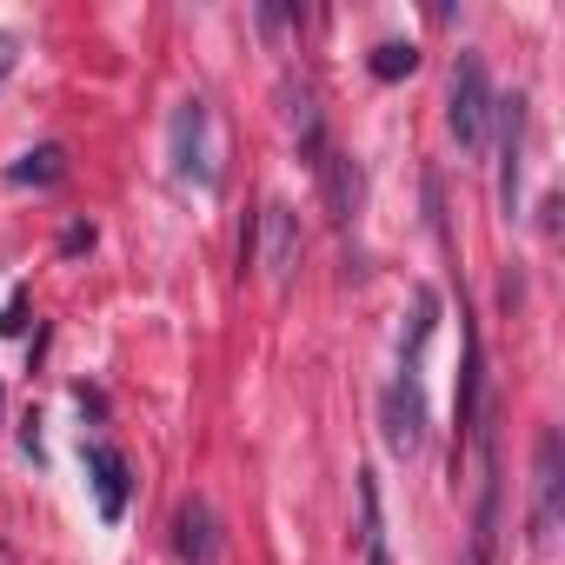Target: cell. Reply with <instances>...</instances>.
<instances>
[{
  "instance_id": "1",
  "label": "cell",
  "mask_w": 565,
  "mask_h": 565,
  "mask_svg": "<svg viewBox=\"0 0 565 565\" xmlns=\"http://www.w3.org/2000/svg\"><path fill=\"white\" fill-rule=\"evenodd\" d=\"M167 160H173V180H180V186H200V193H213V186H220L213 107H206L200 94L173 107V120H167Z\"/></svg>"
},
{
  "instance_id": "4",
  "label": "cell",
  "mask_w": 565,
  "mask_h": 565,
  "mask_svg": "<svg viewBox=\"0 0 565 565\" xmlns=\"http://www.w3.org/2000/svg\"><path fill=\"white\" fill-rule=\"evenodd\" d=\"M380 433H386V452H399V459H413L426 446V393L413 373H399L380 393Z\"/></svg>"
},
{
  "instance_id": "10",
  "label": "cell",
  "mask_w": 565,
  "mask_h": 565,
  "mask_svg": "<svg viewBox=\"0 0 565 565\" xmlns=\"http://www.w3.org/2000/svg\"><path fill=\"white\" fill-rule=\"evenodd\" d=\"M61 173H67V153L61 147H34V153H21L8 167V186H54Z\"/></svg>"
},
{
  "instance_id": "12",
  "label": "cell",
  "mask_w": 565,
  "mask_h": 565,
  "mask_svg": "<svg viewBox=\"0 0 565 565\" xmlns=\"http://www.w3.org/2000/svg\"><path fill=\"white\" fill-rule=\"evenodd\" d=\"M294 140H300V153H307V160H320V153H327V134H320V100H313L307 87L294 94Z\"/></svg>"
},
{
  "instance_id": "11",
  "label": "cell",
  "mask_w": 565,
  "mask_h": 565,
  "mask_svg": "<svg viewBox=\"0 0 565 565\" xmlns=\"http://www.w3.org/2000/svg\"><path fill=\"white\" fill-rule=\"evenodd\" d=\"M360 505H366V565H393L386 558V519H380V479L360 472Z\"/></svg>"
},
{
  "instance_id": "16",
  "label": "cell",
  "mask_w": 565,
  "mask_h": 565,
  "mask_svg": "<svg viewBox=\"0 0 565 565\" xmlns=\"http://www.w3.org/2000/svg\"><path fill=\"white\" fill-rule=\"evenodd\" d=\"M67 253H81V246H94V226H67V239H61Z\"/></svg>"
},
{
  "instance_id": "2",
  "label": "cell",
  "mask_w": 565,
  "mask_h": 565,
  "mask_svg": "<svg viewBox=\"0 0 565 565\" xmlns=\"http://www.w3.org/2000/svg\"><path fill=\"white\" fill-rule=\"evenodd\" d=\"M446 127L466 153L486 147V127H492V74L479 54H459L452 61V87H446Z\"/></svg>"
},
{
  "instance_id": "13",
  "label": "cell",
  "mask_w": 565,
  "mask_h": 565,
  "mask_svg": "<svg viewBox=\"0 0 565 565\" xmlns=\"http://www.w3.org/2000/svg\"><path fill=\"white\" fill-rule=\"evenodd\" d=\"M419 67V47L413 41H380L373 47V81H406Z\"/></svg>"
},
{
  "instance_id": "15",
  "label": "cell",
  "mask_w": 565,
  "mask_h": 565,
  "mask_svg": "<svg viewBox=\"0 0 565 565\" xmlns=\"http://www.w3.org/2000/svg\"><path fill=\"white\" fill-rule=\"evenodd\" d=\"M21 327H28V294H14L8 313H0V333H21Z\"/></svg>"
},
{
  "instance_id": "8",
  "label": "cell",
  "mask_w": 565,
  "mask_h": 565,
  "mask_svg": "<svg viewBox=\"0 0 565 565\" xmlns=\"http://www.w3.org/2000/svg\"><path fill=\"white\" fill-rule=\"evenodd\" d=\"M173 552H180V565H213L220 558V519H213L206 499H186L173 512Z\"/></svg>"
},
{
  "instance_id": "3",
  "label": "cell",
  "mask_w": 565,
  "mask_h": 565,
  "mask_svg": "<svg viewBox=\"0 0 565 565\" xmlns=\"http://www.w3.org/2000/svg\"><path fill=\"white\" fill-rule=\"evenodd\" d=\"M246 259L266 273V287H287L294 279V266H300V213L287 200L259 206V226L246 233Z\"/></svg>"
},
{
  "instance_id": "9",
  "label": "cell",
  "mask_w": 565,
  "mask_h": 565,
  "mask_svg": "<svg viewBox=\"0 0 565 565\" xmlns=\"http://www.w3.org/2000/svg\"><path fill=\"white\" fill-rule=\"evenodd\" d=\"M313 167H320V186H327L333 220H340V226H353V220H360V167H353L347 153H333V147H327Z\"/></svg>"
},
{
  "instance_id": "5",
  "label": "cell",
  "mask_w": 565,
  "mask_h": 565,
  "mask_svg": "<svg viewBox=\"0 0 565 565\" xmlns=\"http://www.w3.org/2000/svg\"><path fill=\"white\" fill-rule=\"evenodd\" d=\"M558 492H565L558 433L545 426V433H539V452H532V545H552V539H558Z\"/></svg>"
},
{
  "instance_id": "14",
  "label": "cell",
  "mask_w": 565,
  "mask_h": 565,
  "mask_svg": "<svg viewBox=\"0 0 565 565\" xmlns=\"http://www.w3.org/2000/svg\"><path fill=\"white\" fill-rule=\"evenodd\" d=\"M14 61H21V34H14V28H0V81L14 74Z\"/></svg>"
},
{
  "instance_id": "7",
  "label": "cell",
  "mask_w": 565,
  "mask_h": 565,
  "mask_svg": "<svg viewBox=\"0 0 565 565\" xmlns=\"http://www.w3.org/2000/svg\"><path fill=\"white\" fill-rule=\"evenodd\" d=\"M87 479H94V505H100V519L120 525V519H127V492H134L127 452L107 446V439H94V446H87Z\"/></svg>"
},
{
  "instance_id": "6",
  "label": "cell",
  "mask_w": 565,
  "mask_h": 565,
  "mask_svg": "<svg viewBox=\"0 0 565 565\" xmlns=\"http://www.w3.org/2000/svg\"><path fill=\"white\" fill-rule=\"evenodd\" d=\"M492 114H499V206H505V220L519 213V180H525V100L512 94V100H492Z\"/></svg>"
}]
</instances>
